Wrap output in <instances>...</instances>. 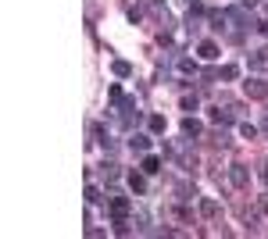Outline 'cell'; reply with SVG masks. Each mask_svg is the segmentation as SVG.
<instances>
[{
  "label": "cell",
  "instance_id": "21",
  "mask_svg": "<svg viewBox=\"0 0 268 239\" xmlns=\"http://www.w3.org/2000/svg\"><path fill=\"white\" fill-rule=\"evenodd\" d=\"M261 211H265V214H268V196H261Z\"/></svg>",
  "mask_w": 268,
  "mask_h": 239
},
{
  "label": "cell",
  "instance_id": "19",
  "mask_svg": "<svg viewBox=\"0 0 268 239\" xmlns=\"http://www.w3.org/2000/svg\"><path fill=\"white\" fill-rule=\"evenodd\" d=\"M183 111H197V96L186 93V96H183Z\"/></svg>",
  "mask_w": 268,
  "mask_h": 239
},
{
  "label": "cell",
  "instance_id": "5",
  "mask_svg": "<svg viewBox=\"0 0 268 239\" xmlns=\"http://www.w3.org/2000/svg\"><path fill=\"white\" fill-rule=\"evenodd\" d=\"M225 22H233L236 29H247V14H243L240 7H229V11H225Z\"/></svg>",
  "mask_w": 268,
  "mask_h": 239
},
{
  "label": "cell",
  "instance_id": "10",
  "mask_svg": "<svg viewBox=\"0 0 268 239\" xmlns=\"http://www.w3.org/2000/svg\"><path fill=\"white\" fill-rule=\"evenodd\" d=\"M129 186H133V193H147V178L139 171H129Z\"/></svg>",
  "mask_w": 268,
  "mask_h": 239
},
{
  "label": "cell",
  "instance_id": "4",
  "mask_svg": "<svg viewBox=\"0 0 268 239\" xmlns=\"http://www.w3.org/2000/svg\"><path fill=\"white\" fill-rule=\"evenodd\" d=\"M122 122L126 125H136L139 122V111H136V100L129 96V100H122Z\"/></svg>",
  "mask_w": 268,
  "mask_h": 239
},
{
  "label": "cell",
  "instance_id": "15",
  "mask_svg": "<svg viewBox=\"0 0 268 239\" xmlns=\"http://www.w3.org/2000/svg\"><path fill=\"white\" fill-rule=\"evenodd\" d=\"M147 125H150V132H165V118H161V114H150Z\"/></svg>",
  "mask_w": 268,
  "mask_h": 239
},
{
  "label": "cell",
  "instance_id": "9",
  "mask_svg": "<svg viewBox=\"0 0 268 239\" xmlns=\"http://www.w3.org/2000/svg\"><path fill=\"white\" fill-rule=\"evenodd\" d=\"M129 147H133V154H147V147H150V136H139V132H136L133 140H129Z\"/></svg>",
  "mask_w": 268,
  "mask_h": 239
},
{
  "label": "cell",
  "instance_id": "14",
  "mask_svg": "<svg viewBox=\"0 0 268 239\" xmlns=\"http://www.w3.org/2000/svg\"><path fill=\"white\" fill-rule=\"evenodd\" d=\"M143 171H147V175H157V171H161V161L157 157H143Z\"/></svg>",
  "mask_w": 268,
  "mask_h": 239
},
{
  "label": "cell",
  "instance_id": "20",
  "mask_svg": "<svg viewBox=\"0 0 268 239\" xmlns=\"http://www.w3.org/2000/svg\"><path fill=\"white\" fill-rule=\"evenodd\" d=\"M104 175H108V182H115L118 178V164H104Z\"/></svg>",
  "mask_w": 268,
  "mask_h": 239
},
{
  "label": "cell",
  "instance_id": "2",
  "mask_svg": "<svg viewBox=\"0 0 268 239\" xmlns=\"http://www.w3.org/2000/svg\"><path fill=\"white\" fill-rule=\"evenodd\" d=\"M243 93H247V96H254V100H265V96H268V86H265V79H247V82H243Z\"/></svg>",
  "mask_w": 268,
  "mask_h": 239
},
{
  "label": "cell",
  "instance_id": "23",
  "mask_svg": "<svg viewBox=\"0 0 268 239\" xmlns=\"http://www.w3.org/2000/svg\"><path fill=\"white\" fill-rule=\"evenodd\" d=\"M265 182H268V168H265Z\"/></svg>",
  "mask_w": 268,
  "mask_h": 239
},
{
  "label": "cell",
  "instance_id": "1",
  "mask_svg": "<svg viewBox=\"0 0 268 239\" xmlns=\"http://www.w3.org/2000/svg\"><path fill=\"white\" fill-rule=\"evenodd\" d=\"M229 182H233L236 189H247V186H251V171H247V164H233V168H229Z\"/></svg>",
  "mask_w": 268,
  "mask_h": 239
},
{
  "label": "cell",
  "instance_id": "3",
  "mask_svg": "<svg viewBox=\"0 0 268 239\" xmlns=\"http://www.w3.org/2000/svg\"><path fill=\"white\" fill-rule=\"evenodd\" d=\"M218 211H222V207H218V200H211V196H204V200H201V218H204V222H215V218H218Z\"/></svg>",
  "mask_w": 268,
  "mask_h": 239
},
{
  "label": "cell",
  "instance_id": "12",
  "mask_svg": "<svg viewBox=\"0 0 268 239\" xmlns=\"http://www.w3.org/2000/svg\"><path fill=\"white\" fill-rule=\"evenodd\" d=\"M111 68H115V75H118V79H129V75H133V65H129V61H115Z\"/></svg>",
  "mask_w": 268,
  "mask_h": 239
},
{
  "label": "cell",
  "instance_id": "17",
  "mask_svg": "<svg viewBox=\"0 0 268 239\" xmlns=\"http://www.w3.org/2000/svg\"><path fill=\"white\" fill-rule=\"evenodd\" d=\"M86 200H90V204H100L104 196H100V189H97V186H86Z\"/></svg>",
  "mask_w": 268,
  "mask_h": 239
},
{
  "label": "cell",
  "instance_id": "8",
  "mask_svg": "<svg viewBox=\"0 0 268 239\" xmlns=\"http://www.w3.org/2000/svg\"><path fill=\"white\" fill-rule=\"evenodd\" d=\"M201 132H204V125L197 118H186V122H183V136H186V140H190V136H201Z\"/></svg>",
  "mask_w": 268,
  "mask_h": 239
},
{
  "label": "cell",
  "instance_id": "16",
  "mask_svg": "<svg viewBox=\"0 0 268 239\" xmlns=\"http://www.w3.org/2000/svg\"><path fill=\"white\" fill-rule=\"evenodd\" d=\"M236 75H240V68H236V65H225V68L218 72V79H236Z\"/></svg>",
  "mask_w": 268,
  "mask_h": 239
},
{
  "label": "cell",
  "instance_id": "11",
  "mask_svg": "<svg viewBox=\"0 0 268 239\" xmlns=\"http://www.w3.org/2000/svg\"><path fill=\"white\" fill-rule=\"evenodd\" d=\"M211 122H215V125H222V129H225V125H233V114H229V111H222V107H218V111H211Z\"/></svg>",
  "mask_w": 268,
  "mask_h": 239
},
{
  "label": "cell",
  "instance_id": "7",
  "mask_svg": "<svg viewBox=\"0 0 268 239\" xmlns=\"http://www.w3.org/2000/svg\"><path fill=\"white\" fill-rule=\"evenodd\" d=\"M197 54H201L204 61H215V57H218V43H211V39H204L201 47H197Z\"/></svg>",
  "mask_w": 268,
  "mask_h": 239
},
{
  "label": "cell",
  "instance_id": "22",
  "mask_svg": "<svg viewBox=\"0 0 268 239\" xmlns=\"http://www.w3.org/2000/svg\"><path fill=\"white\" fill-rule=\"evenodd\" d=\"M261 132H268V118H265V122H261Z\"/></svg>",
  "mask_w": 268,
  "mask_h": 239
},
{
  "label": "cell",
  "instance_id": "13",
  "mask_svg": "<svg viewBox=\"0 0 268 239\" xmlns=\"http://www.w3.org/2000/svg\"><path fill=\"white\" fill-rule=\"evenodd\" d=\"M179 72H183V75H197V61H190V57H179Z\"/></svg>",
  "mask_w": 268,
  "mask_h": 239
},
{
  "label": "cell",
  "instance_id": "18",
  "mask_svg": "<svg viewBox=\"0 0 268 239\" xmlns=\"http://www.w3.org/2000/svg\"><path fill=\"white\" fill-rule=\"evenodd\" d=\"M240 132H243L247 140H254V136H258V125H251V122H243V125H240Z\"/></svg>",
  "mask_w": 268,
  "mask_h": 239
},
{
  "label": "cell",
  "instance_id": "6",
  "mask_svg": "<svg viewBox=\"0 0 268 239\" xmlns=\"http://www.w3.org/2000/svg\"><path fill=\"white\" fill-rule=\"evenodd\" d=\"M111 214H115V218H126V214H129V200H126V196H111Z\"/></svg>",
  "mask_w": 268,
  "mask_h": 239
}]
</instances>
